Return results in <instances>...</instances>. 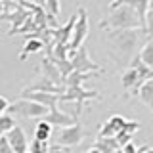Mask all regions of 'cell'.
I'll return each instance as SVG.
<instances>
[{
  "instance_id": "cell-33",
  "label": "cell",
  "mask_w": 153,
  "mask_h": 153,
  "mask_svg": "<svg viewBox=\"0 0 153 153\" xmlns=\"http://www.w3.org/2000/svg\"><path fill=\"white\" fill-rule=\"evenodd\" d=\"M143 153H153V149H151V147H146V149H143Z\"/></svg>"
},
{
  "instance_id": "cell-2",
  "label": "cell",
  "mask_w": 153,
  "mask_h": 153,
  "mask_svg": "<svg viewBox=\"0 0 153 153\" xmlns=\"http://www.w3.org/2000/svg\"><path fill=\"white\" fill-rule=\"evenodd\" d=\"M102 27H109L111 31H119V29H143L138 13L134 12L130 6L121 4L117 8H111V13L100 23Z\"/></svg>"
},
{
  "instance_id": "cell-27",
  "label": "cell",
  "mask_w": 153,
  "mask_h": 153,
  "mask_svg": "<svg viewBox=\"0 0 153 153\" xmlns=\"http://www.w3.org/2000/svg\"><path fill=\"white\" fill-rule=\"evenodd\" d=\"M48 153H71V149L69 147H63V146H52L48 149Z\"/></svg>"
},
{
  "instance_id": "cell-15",
  "label": "cell",
  "mask_w": 153,
  "mask_h": 153,
  "mask_svg": "<svg viewBox=\"0 0 153 153\" xmlns=\"http://www.w3.org/2000/svg\"><path fill=\"white\" fill-rule=\"evenodd\" d=\"M121 4H126V6H130L134 12L138 13V19H140L142 27L146 25V13H147V4H149V0H121ZM119 4V6H121ZM117 8V6H115Z\"/></svg>"
},
{
  "instance_id": "cell-13",
  "label": "cell",
  "mask_w": 153,
  "mask_h": 153,
  "mask_svg": "<svg viewBox=\"0 0 153 153\" xmlns=\"http://www.w3.org/2000/svg\"><path fill=\"white\" fill-rule=\"evenodd\" d=\"M123 88L124 90H130L132 94H138V90H140V86L146 82V80H142L140 79V75H138V71H134L132 67H128L126 71H124V75H123Z\"/></svg>"
},
{
  "instance_id": "cell-3",
  "label": "cell",
  "mask_w": 153,
  "mask_h": 153,
  "mask_svg": "<svg viewBox=\"0 0 153 153\" xmlns=\"http://www.w3.org/2000/svg\"><path fill=\"white\" fill-rule=\"evenodd\" d=\"M8 115H12V117H25V119H44L48 109L44 107V105L36 103V102H31V100H17V102L10 103L8 105Z\"/></svg>"
},
{
  "instance_id": "cell-30",
  "label": "cell",
  "mask_w": 153,
  "mask_h": 153,
  "mask_svg": "<svg viewBox=\"0 0 153 153\" xmlns=\"http://www.w3.org/2000/svg\"><path fill=\"white\" fill-rule=\"evenodd\" d=\"M86 153H102V151H100V149H98V147H94V146H92V147H90V149H88V151H86Z\"/></svg>"
},
{
  "instance_id": "cell-18",
  "label": "cell",
  "mask_w": 153,
  "mask_h": 153,
  "mask_svg": "<svg viewBox=\"0 0 153 153\" xmlns=\"http://www.w3.org/2000/svg\"><path fill=\"white\" fill-rule=\"evenodd\" d=\"M50 136H52V126L48 124L46 121H38V124L35 126V140L38 142H48L50 140Z\"/></svg>"
},
{
  "instance_id": "cell-20",
  "label": "cell",
  "mask_w": 153,
  "mask_h": 153,
  "mask_svg": "<svg viewBox=\"0 0 153 153\" xmlns=\"http://www.w3.org/2000/svg\"><path fill=\"white\" fill-rule=\"evenodd\" d=\"M13 126H16V117H12V115H8V113L0 115V132L6 134V132L12 130Z\"/></svg>"
},
{
  "instance_id": "cell-25",
  "label": "cell",
  "mask_w": 153,
  "mask_h": 153,
  "mask_svg": "<svg viewBox=\"0 0 153 153\" xmlns=\"http://www.w3.org/2000/svg\"><path fill=\"white\" fill-rule=\"evenodd\" d=\"M117 136V132L113 130V126L109 123H105L102 128H100V138H115Z\"/></svg>"
},
{
  "instance_id": "cell-28",
  "label": "cell",
  "mask_w": 153,
  "mask_h": 153,
  "mask_svg": "<svg viewBox=\"0 0 153 153\" xmlns=\"http://www.w3.org/2000/svg\"><path fill=\"white\" fill-rule=\"evenodd\" d=\"M8 105H10V102L4 98V96H0V115H4L8 111Z\"/></svg>"
},
{
  "instance_id": "cell-7",
  "label": "cell",
  "mask_w": 153,
  "mask_h": 153,
  "mask_svg": "<svg viewBox=\"0 0 153 153\" xmlns=\"http://www.w3.org/2000/svg\"><path fill=\"white\" fill-rule=\"evenodd\" d=\"M4 136H6V140H8V143H10V147H12L13 153H27L29 142H27V134H25V130H23L21 126L16 124V126H13L10 132H6Z\"/></svg>"
},
{
  "instance_id": "cell-19",
  "label": "cell",
  "mask_w": 153,
  "mask_h": 153,
  "mask_svg": "<svg viewBox=\"0 0 153 153\" xmlns=\"http://www.w3.org/2000/svg\"><path fill=\"white\" fill-rule=\"evenodd\" d=\"M138 57H140V61L143 65L149 67V69L153 71V44H151V42L143 44V48L138 52Z\"/></svg>"
},
{
  "instance_id": "cell-10",
  "label": "cell",
  "mask_w": 153,
  "mask_h": 153,
  "mask_svg": "<svg viewBox=\"0 0 153 153\" xmlns=\"http://www.w3.org/2000/svg\"><path fill=\"white\" fill-rule=\"evenodd\" d=\"M29 16H31V12L19 6L17 10H13V12L2 13V16H0V19H8V21L12 23V29H10V33H8V35H16V31H17V29L23 25V23H25V19H27Z\"/></svg>"
},
{
  "instance_id": "cell-17",
  "label": "cell",
  "mask_w": 153,
  "mask_h": 153,
  "mask_svg": "<svg viewBox=\"0 0 153 153\" xmlns=\"http://www.w3.org/2000/svg\"><path fill=\"white\" fill-rule=\"evenodd\" d=\"M40 50H44L42 40L38 36H33V38H29V40L25 42V48H23V52L19 54V59H25L29 54H36V52H40Z\"/></svg>"
},
{
  "instance_id": "cell-35",
  "label": "cell",
  "mask_w": 153,
  "mask_h": 153,
  "mask_svg": "<svg viewBox=\"0 0 153 153\" xmlns=\"http://www.w3.org/2000/svg\"><path fill=\"white\" fill-rule=\"evenodd\" d=\"M0 136H4V134H2V132H0Z\"/></svg>"
},
{
  "instance_id": "cell-26",
  "label": "cell",
  "mask_w": 153,
  "mask_h": 153,
  "mask_svg": "<svg viewBox=\"0 0 153 153\" xmlns=\"http://www.w3.org/2000/svg\"><path fill=\"white\" fill-rule=\"evenodd\" d=\"M0 153H13L8 140H6V136H0Z\"/></svg>"
},
{
  "instance_id": "cell-34",
  "label": "cell",
  "mask_w": 153,
  "mask_h": 153,
  "mask_svg": "<svg viewBox=\"0 0 153 153\" xmlns=\"http://www.w3.org/2000/svg\"><path fill=\"white\" fill-rule=\"evenodd\" d=\"M149 42H151V44H153V38H149Z\"/></svg>"
},
{
  "instance_id": "cell-32",
  "label": "cell",
  "mask_w": 153,
  "mask_h": 153,
  "mask_svg": "<svg viewBox=\"0 0 153 153\" xmlns=\"http://www.w3.org/2000/svg\"><path fill=\"white\" fill-rule=\"evenodd\" d=\"M147 10H151V12H153V0H149V4H147Z\"/></svg>"
},
{
  "instance_id": "cell-16",
  "label": "cell",
  "mask_w": 153,
  "mask_h": 153,
  "mask_svg": "<svg viewBox=\"0 0 153 153\" xmlns=\"http://www.w3.org/2000/svg\"><path fill=\"white\" fill-rule=\"evenodd\" d=\"M138 96H140V100L147 105V107H149V111L153 113V79L146 80V82L140 86V90H138Z\"/></svg>"
},
{
  "instance_id": "cell-23",
  "label": "cell",
  "mask_w": 153,
  "mask_h": 153,
  "mask_svg": "<svg viewBox=\"0 0 153 153\" xmlns=\"http://www.w3.org/2000/svg\"><path fill=\"white\" fill-rule=\"evenodd\" d=\"M143 35H147L149 38H153V12L147 10L146 13V25H143Z\"/></svg>"
},
{
  "instance_id": "cell-12",
  "label": "cell",
  "mask_w": 153,
  "mask_h": 153,
  "mask_svg": "<svg viewBox=\"0 0 153 153\" xmlns=\"http://www.w3.org/2000/svg\"><path fill=\"white\" fill-rule=\"evenodd\" d=\"M40 67H42V73H44V79H48L50 82H54L57 86H63V76H61L59 69L54 65V61L50 57H42Z\"/></svg>"
},
{
  "instance_id": "cell-14",
  "label": "cell",
  "mask_w": 153,
  "mask_h": 153,
  "mask_svg": "<svg viewBox=\"0 0 153 153\" xmlns=\"http://www.w3.org/2000/svg\"><path fill=\"white\" fill-rule=\"evenodd\" d=\"M25 90H29V92H46V94H57V96H61V94L65 92V86H57V84L50 82L48 79H44V76H42L38 82L31 84V86H29V88H25Z\"/></svg>"
},
{
  "instance_id": "cell-4",
  "label": "cell",
  "mask_w": 153,
  "mask_h": 153,
  "mask_svg": "<svg viewBox=\"0 0 153 153\" xmlns=\"http://www.w3.org/2000/svg\"><path fill=\"white\" fill-rule=\"evenodd\" d=\"M86 36H88V17H86V10L79 8V12H76V21H75L73 33H71V40H69V44H67L69 54H73L75 50H79V48L84 44Z\"/></svg>"
},
{
  "instance_id": "cell-6",
  "label": "cell",
  "mask_w": 153,
  "mask_h": 153,
  "mask_svg": "<svg viewBox=\"0 0 153 153\" xmlns=\"http://www.w3.org/2000/svg\"><path fill=\"white\" fill-rule=\"evenodd\" d=\"M69 61H71L73 71H76V73H92V71H100V65L94 63V61L88 57V52H86L84 44L80 46L79 50H75L73 54H69Z\"/></svg>"
},
{
  "instance_id": "cell-31",
  "label": "cell",
  "mask_w": 153,
  "mask_h": 153,
  "mask_svg": "<svg viewBox=\"0 0 153 153\" xmlns=\"http://www.w3.org/2000/svg\"><path fill=\"white\" fill-rule=\"evenodd\" d=\"M4 13V0H0V16Z\"/></svg>"
},
{
  "instance_id": "cell-8",
  "label": "cell",
  "mask_w": 153,
  "mask_h": 153,
  "mask_svg": "<svg viewBox=\"0 0 153 153\" xmlns=\"http://www.w3.org/2000/svg\"><path fill=\"white\" fill-rule=\"evenodd\" d=\"M42 121H46L52 128H54V126L63 128V126H71V124H75V123H76V119H73L69 113L61 111L59 107H52V109H48L46 117L42 119Z\"/></svg>"
},
{
  "instance_id": "cell-29",
  "label": "cell",
  "mask_w": 153,
  "mask_h": 153,
  "mask_svg": "<svg viewBox=\"0 0 153 153\" xmlns=\"http://www.w3.org/2000/svg\"><path fill=\"white\" fill-rule=\"evenodd\" d=\"M121 153H138V149L134 147V143L132 142H128L126 146H123V151Z\"/></svg>"
},
{
  "instance_id": "cell-9",
  "label": "cell",
  "mask_w": 153,
  "mask_h": 153,
  "mask_svg": "<svg viewBox=\"0 0 153 153\" xmlns=\"http://www.w3.org/2000/svg\"><path fill=\"white\" fill-rule=\"evenodd\" d=\"M21 96L25 100H31V102H36V103L44 105L46 109L57 107V102H59V96L57 94H46V92H29V90H23Z\"/></svg>"
},
{
  "instance_id": "cell-24",
  "label": "cell",
  "mask_w": 153,
  "mask_h": 153,
  "mask_svg": "<svg viewBox=\"0 0 153 153\" xmlns=\"http://www.w3.org/2000/svg\"><path fill=\"white\" fill-rule=\"evenodd\" d=\"M107 123H109V124H111V126H113V130L117 132V134L121 132L123 128H124V124H126V121H124L123 117H119V115H115V117H111V119H109Z\"/></svg>"
},
{
  "instance_id": "cell-21",
  "label": "cell",
  "mask_w": 153,
  "mask_h": 153,
  "mask_svg": "<svg viewBox=\"0 0 153 153\" xmlns=\"http://www.w3.org/2000/svg\"><path fill=\"white\" fill-rule=\"evenodd\" d=\"M44 12L46 13H50V16H54L57 19V16H59V12H61V8H59V0H44Z\"/></svg>"
},
{
  "instance_id": "cell-5",
  "label": "cell",
  "mask_w": 153,
  "mask_h": 153,
  "mask_svg": "<svg viewBox=\"0 0 153 153\" xmlns=\"http://www.w3.org/2000/svg\"><path fill=\"white\" fill-rule=\"evenodd\" d=\"M84 138V128L79 123L71 124V126H63L59 128L56 136V146H63V147H71V146H79Z\"/></svg>"
},
{
  "instance_id": "cell-22",
  "label": "cell",
  "mask_w": 153,
  "mask_h": 153,
  "mask_svg": "<svg viewBox=\"0 0 153 153\" xmlns=\"http://www.w3.org/2000/svg\"><path fill=\"white\" fill-rule=\"evenodd\" d=\"M48 149H50V146H48V142H31V146H29L27 153H48Z\"/></svg>"
},
{
  "instance_id": "cell-11",
  "label": "cell",
  "mask_w": 153,
  "mask_h": 153,
  "mask_svg": "<svg viewBox=\"0 0 153 153\" xmlns=\"http://www.w3.org/2000/svg\"><path fill=\"white\" fill-rule=\"evenodd\" d=\"M90 98H98V94L92 92V90H82L79 88H65V92L59 96V102H76V103H82L84 100Z\"/></svg>"
},
{
  "instance_id": "cell-1",
  "label": "cell",
  "mask_w": 153,
  "mask_h": 153,
  "mask_svg": "<svg viewBox=\"0 0 153 153\" xmlns=\"http://www.w3.org/2000/svg\"><path fill=\"white\" fill-rule=\"evenodd\" d=\"M142 35L143 29H119L107 33L109 42L113 44L111 54L117 63H130L138 52V42L142 40Z\"/></svg>"
}]
</instances>
